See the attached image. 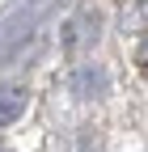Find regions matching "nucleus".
<instances>
[{
  "label": "nucleus",
  "mask_w": 148,
  "mask_h": 152,
  "mask_svg": "<svg viewBox=\"0 0 148 152\" xmlns=\"http://www.w3.org/2000/svg\"><path fill=\"white\" fill-rule=\"evenodd\" d=\"M21 110H26V89H0V127L21 118Z\"/></svg>",
  "instance_id": "1"
},
{
  "label": "nucleus",
  "mask_w": 148,
  "mask_h": 152,
  "mask_svg": "<svg viewBox=\"0 0 148 152\" xmlns=\"http://www.w3.org/2000/svg\"><path fill=\"white\" fill-rule=\"evenodd\" d=\"M136 64H140V72L148 76V34L140 38V47H136Z\"/></svg>",
  "instance_id": "2"
}]
</instances>
